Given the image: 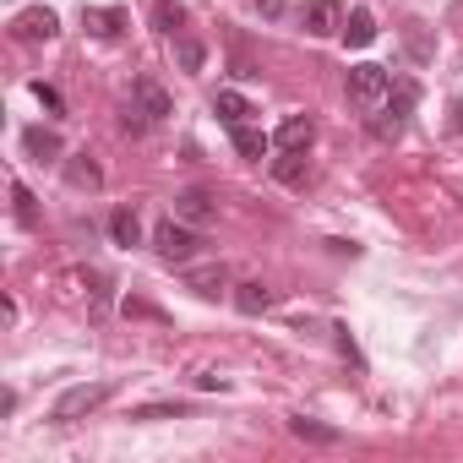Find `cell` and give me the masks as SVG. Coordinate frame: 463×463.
<instances>
[{
    "mask_svg": "<svg viewBox=\"0 0 463 463\" xmlns=\"http://www.w3.org/2000/svg\"><path fill=\"white\" fill-rule=\"evenodd\" d=\"M289 430H295L300 441H317V447H333V441H338V425H322V420H306V414H295Z\"/></svg>",
    "mask_w": 463,
    "mask_h": 463,
    "instance_id": "19",
    "label": "cell"
},
{
    "mask_svg": "<svg viewBox=\"0 0 463 463\" xmlns=\"http://www.w3.org/2000/svg\"><path fill=\"white\" fill-rule=\"evenodd\" d=\"M387 93H392V71H387V66H371V61L349 66V99H354L360 109H376Z\"/></svg>",
    "mask_w": 463,
    "mask_h": 463,
    "instance_id": "4",
    "label": "cell"
},
{
    "mask_svg": "<svg viewBox=\"0 0 463 463\" xmlns=\"http://www.w3.org/2000/svg\"><path fill=\"white\" fill-rule=\"evenodd\" d=\"M33 93H39V104H44V109H55V115L66 109V104H61V93H55L50 82H33Z\"/></svg>",
    "mask_w": 463,
    "mask_h": 463,
    "instance_id": "29",
    "label": "cell"
},
{
    "mask_svg": "<svg viewBox=\"0 0 463 463\" xmlns=\"http://www.w3.org/2000/svg\"><path fill=\"white\" fill-rule=\"evenodd\" d=\"M251 6H257V12H268V17H273V12H279V0H251Z\"/></svg>",
    "mask_w": 463,
    "mask_h": 463,
    "instance_id": "31",
    "label": "cell"
},
{
    "mask_svg": "<svg viewBox=\"0 0 463 463\" xmlns=\"http://www.w3.org/2000/svg\"><path fill=\"white\" fill-rule=\"evenodd\" d=\"M273 175H279L284 185H300V180H306V153H284V158L273 164Z\"/></svg>",
    "mask_w": 463,
    "mask_h": 463,
    "instance_id": "22",
    "label": "cell"
},
{
    "mask_svg": "<svg viewBox=\"0 0 463 463\" xmlns=\"http://www.w3.org/2000/svg\"><path fill=\"white\" fill-rule=\"evenodd\" d=\"M403 44H409V55H414V61H430V39H425V23H409Z\"/></svg>",
    "mask_w": 463,
    "mask_h": 463,
    "instance_id": "25",
    "label": "cell"
},
{
    "mask_svg": "<svg viewBox=\"0 0 463 463\" xmlns=\"http://www.w3.org/2000/svg\"><path fill=\"white\" fill-rule=\"evenodd\" d=\"M229 142H235V153H241V158H251V164H262V158H268V147H273V137H268L262 126H251V120L229 126Z\"/></svg>",
    "mask_w": 463,
    "mask_h": 463,
    "instance_id": "9",
    "label": "cell"
},
{
    "mask_svg": "<svg viewBox=\"0 0 463 463\" xmlns=\"http://www.w3.org/2000/svg\"><path fill=\"white\" fill-rule=\"evenodd\" d=\"M175 414H191V403H142L131 420H175Z\"/></svg>",
    "mask_w": 463,
    "mask_h": 463,
    "instance_id": "24",
    "label": "cell"
},
{
    "mask_svg": "<svg viewBox=\"0 0 463 463\" xmlns=\"http://www.w3.org/2000/svg\"><path fill=\"white\" fill-rule=\"evenodd\" d=\"M12 33H17L23 44H44V39H55V33H61V17H55L50 6H33V12L12 17Z\"/></svg>",
    "mask_w": 463,
    "mask_h": 463,
    "instance_id": "5",
    "label": "cell"
},
{
    "mask_svg": "<svg viewBox=\"0 0 463 463\" xmlns=\"http://www.w3.org/2000/svg\"><path fill=\"white\" fill-rule=\"evenodd\" d=\"M12 202H17V223H33V218H39V213H33V191H28L23 180L12 185Z\"/></svg>",
    "mask_w": 463,
    "mask_h": 463,
    "instance_id": "27",
    "label": "cell"
},
{
    "mask_svg": "<svg viewBox=\"0 0 463 463\" xmlns=\"http://www.w3.org/2000/svg\"><path fill=\"white\" fill-rule=\"evenodd\" d=\"M344 39H349V44H354V50H365V44H371V39H376V17H371V12H365V6H354V12H349V17H344Z\"/></svg>",
    "mask_w": 463,
    "mask_h": 463,
    "instance_id": "18",
    "label": "cell"
},
{
    "mask_svg": "<svg viewBox=\"0 0 463 463\" xmlns=\"http://www.w3.org/2000/svg\"><path fill=\"white\" fill-rule=\"evenodd\" d=\"M333 344H338V354H344L349 365H360V349H354V338H349V327H333Z\"/></svg>",
    "mask_w": 463,
    "mask_h": 463,
    "instance_id": "28",
    "label": "cell"
},
{
    "mask_svg": "<svg viewBox=\"0 0 463 463\" xmlns=\"http://www.w3.org/2000/svg\"><path fill=\"white\" fill-rule=\"evenodd\" d=\"M196 387H207V392H223V387H229V376H213V371H207V376H196Z\"/></svg>",
    "mask_w": 463,
    "mask_h": 463,
    "instance_id": "30",
    "label": "cell"
},
{
    "mask_svg": "<svg viewBox=\"0 0 463 463\" xmlns=\"http://www.w3.org/2000/svg\"><path fill=\"white\" fill-rule=\"evenodd\" d=\"M213 213H218V202L202 185H191V191L175 196V218H185V223H213Z\"/></svg>",
    "mask_w": 463,
    "mask_h": 463,
    "instance_id": "12",
    "label": "cell"
},
{
    "mask_svg": "<svg viewBox=\"0 0 463 463\" xmlns=\"http://www.w3.org/2000/svg\"><path fill=\"white\" fill-rule=\"evenodd\" d=\"M66 185H71V191H99V185H104V169H99V158H93V153H77V158H66Z\"/></svg>",
    "mask_w": 463,
    "mask_h": 463,
    "instance_id": "14",
    "label": "cell"
},
{
    "mask_svg": "<svg viewBox=\"0 0 463 463\" xmlns=\"http://www.w3.org/2000/svg\"><path fill=\"white\" fill-rule=\"evenodd\" d=\"M109 382H77V387H66L61 398H55V409H50V420L55 425H71V420H82V414H93L99 403H109Z\"/></svg>",
    "mask_w": 463,
    "mask_h": 463,
    "instance_id": "3",
    "label": "cell"
},
{
    "mask_svg": "<svg viewBox=\"0 0 463 463\" xmlns=\"http://www.w3.org/2000/svg\"><path fill=\"white\" fill-rule=\"evenodd\" d=\"M88 23H93V33H104V39H115L126 17H120V12H88Z\"/></svg>",
    "mask_w": 463,
    "mask_h": 463,
    "instance_id": "26",
    "label": "cell"
},
{
    "mask_svg": "<svg viewBox=\"0 0 463 463\" xmlns=\"http://www.w3.org/2000/svg\"><path fill=\"white\" fill-rule=\"evenodd\" d=\"M185 289H196L202 300H218V295H229V268H223V262H213V268H185Z\"/></svg>",
    "mask_w": 463,
    "mask_h": 463,
    "instance_id": "10",
    "label": "cell"
},
{
    "mask_svg": "<svg viewBox=\"0 0 463 463\" xmlns=\"http://www.w3.org/2000/svg\"><path fill=\"white\" fill-rule=\"evenodd\" d=\"M202 61H207V50H202V39H191V33H180V39H175V66H180V71H202Z\"/></svg>",
    "mask_w": 463,
    "mask_h": 463,
    "instance_id": "20",
    "label": "cell"
},
{
    "mask_svg": "<svg viewBox=\"0 0 463 463\" xmlns=\"http://www.w3.org/2000/svg\"><path fill=\"white\" fill-rule=\"evenodd\" d=\"M202 235H196V223H185V218H164L158 229H153V251L169 262V268H191L196 257H202Z\"/></svg>",
    "mask_w": 463,
    "mask_h": 463,
    "instance_id": "1",
    "label": "cell"
},
{
    "mask_svg": "<svg viewBox=\"0 0 463 463\" xmlns=\"http://www.w3.org/2000/svg\"><path fill=\"white\" fill-rule=\"evenodd\" d=\"M273 306V289L262 284V279H246V284H235V311H246V317H262Z\"/></svg>",
    "mask_w": 463,
    "mask_h": 463,
    "instance_id": "16",
    "label": "cell"
},
{
    "mask_svg": "<svg viewBox=\"0 0 463 463\" xmlns=\"http://www.w3.org/2000/svg\"><path fill=\"white\" fill-rule=\"evenodd\" d=\"M414 99H420V88H414L409 77H398V82H392V93L376 104L371 137H382V142H398V137H403V126H409V109H414Z\"/></svg>",
    "mask_w": 463,
    "mask_h": 463,
    "instance_id": "2",
    "label": "cell"
},
{
    "mask_svg": "<svg viewBox=\"0 0 463 463\" xmlns=\"http://www.w3.org/2000/svg\"><path fill=\"white\" fill-rule=\"evenodd\" d=\"M88 295H93V311L104 317V311H109V300H115V284H109V273H99V268H93V273H88Z\"/></svg>",
    "mask_w": 463,
    "mask_h": 463,
    "instance_id": "21",
    "label": "cell"
},
{
    "mask_svg": "<svg viewBox=\"0 0 463 463\" xmlns=\"http://www.w3.org/2000/svg\"><path fill=\"white\" fill-rule=\"evenodd\" d=\"M311 137H317V120H311V115H289V120L273 131V147H279V153H306Z\"/></svg>",
    "mask_w": 463,
    "mask_h": 463,
    "instance_id": "8",
    "label": "cell"
},
{
    "mask_svg": "<svg viewBox=\"0 0 463 463\" xmlns=\"http://www.w3.org/2000/svg\"><path fill=\"white\" fill-rule=\"evenodd\" d=\"M109 241L115 246H142V218H137V207H115L109 213Z\"/></svg>",
    "mask_w": 463,
    "mask_h": 463,
    "instance_id": "15",
    "label": "cell"
},
{
    "mask_svg": "<svg viewBox=\"0 0 463 463\" xmlns=\"http://www.w3.org/2000/svg\"><path fill=\"white\" fill-rule=\"evenodd\" d=\"M213 109H218V120H223V126H241V120H251V115H257L241 93H229V88H218V93H213Z\"/></svg>",
    "mask_w": 463,
    "mask_h": 463,
    "instance_id": "17",
    "label": "cell"
},
{
    "mask_svg": "<svg viewBox=\"0 0 463 463\" xmlns=\"http://www.w3.org/2000/svg\"><path fill=\"white\" fill-rule=\"evenodd\" d=\"M147 17H153V28H158L164 39H180V33H185V23H191V12L180 6V0H153Z\"/></svg>",
    "mask_w": 463,
    "mask_h": 463,
    "instance_id": "13",
    "label": "cell"
},
{
    "mask_svg": "<svg viewBox=\"0 0 463 463\" xmlns=\"http://www.w3.org/2000/svg\"><path fill=\"white\" fill-rule=\"evenodd\" d=\"M23 153H28L33 164H61L66 142H61V131H55V126H28V131H23Z\"/></svg>",
    "mask_w": 463,
    "mask_h": 463,
    "instance_id": "6",
    "label": "cell"
},
{
    "mask_svg": "<svg viewBox=\"0 0 463 463\" xmlns=\"http://www.w3.org/2000/svg\"><path fill=\"white\" fill-rule=\"evenodd\" d=\"M147 126H153V115H147L142 104H126V109H120V131H126V137H142Z\"/></svg>",
    "mask_w": 463,
    "mask_h": 463,
    "instance_id": "23",
    "label": "cell"
},
{
    "mask_svg": "<svg viewBox=\"0 0 463 463\" xmlns=\"http://www.w3.org/2000/svg\"><path fill=\"white\" fill-rule=\"evenodd\" d=\"M300 23H306V33H311V39L344 33V6H338V0H311V6L300 12Z\"/></svg>",
    "mask_w": 463,
    "mask_h": 463,
    "instance_id": "7",
    "label": "cell"
},
{
    "mask_svg": "<svg viewBox=\"0 0 463 463\" xmlns=\"http://www.w3.org/2000/svg\"><path fill=\"white\" fill-rule=\"evenodd\" d=\"M131 104H142V109H147L153 120L175 115V99H169V93H164V88H158L153 77H137V82H131Z\"/></svg>",
    "mask_w": 463,
    "mask_h": 463,
    "instance_id": "11",
    "label": "cell"
}]
</instances>
